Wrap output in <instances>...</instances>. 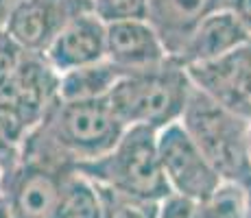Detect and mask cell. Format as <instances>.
<instances>
[{"mask_svg": "<svg viewBox=\"0 0 251 218\" xmlns=\"http://www.w3.org/2000/svg\"><path fill=\"white\" fill-rule=\"evenodd\" d=\"M125 129L107 98L75 103L57 98L40 124L24 138L20 157L75 168L114 148Z\"/></svg>", "mask_w": 251, "mask_h": 218, "instance_id": "6da1fadb", "label": "cell"}, {"mask_svg": "<svg viewBox=\"0 0 251 218\" xmlns=\"http://www.w3.org/2000/svg\"><path fill=\"white\" fill-rule=\"evenodd\" d=\"M190 92L186 68L168 57L157 66L125 72L109 92L107 103L125 127L160 131L179 122Z\"/></svg>", "mask_w": 251, "mask_h": 218, "instance_id": "7a4b0ae2", "label": "cell"}, {"mask_svg": "<svg viewBox=\"0 0 251 218\" xmlns=\"http://www.w3.org/2000/svg\"><path fill=\"white\" fill-rule=\"evenodd\" d=\"M190 140L223 183L251 190V162L247 157V120L231 114L203 92L192 87L179 118Z\"/></svg>", "mask_w": 251, "mask_h": 218, "instance_id": "3957f363", "label": "cell"}, {"mask_svg": "<svg viewBox=\"0 0 251 218\" xmlns=\"http://www.w3.org/2000/svg\"><path fill=\"white\" fill-rule=\"evenodd\" d=\"M157 131L127 127L114 148L92 162L76 164L75 170L100 188L127 196L160 203L171 194L157 157Z\"/></svg>", "mask_w": 251, "mask_h": 218, "instance_id": "277c9868", "label": "cell"}, {"mask_svg": "<svg viewBox=\"0 0 251 218\" xmlns=\"http://www.w3.org/2000/svg\"><path fill=\"white\" fill-rule=\"evenodd\" d=\"M72 170L75 168L20 157L11 170L2 174L0 196L7 201L13 218H57L61 190Z\"/></svg>", "mask_w": 251, "mask_h": 218, "instance_id": "5b68a950", "label": "cell"}, {"mask_svg": "<svg viewBox=\"0 0 251 218\" xmlns=\"http://www.w3.org/2000/svg\"><path fill=\"white\" fill-rule=\"evenodd\" d=\"M155 142L164 181L171 194L201 203L223 183L179 122L157 131Z\"/></svg>", "mask_w": 251, "mask_h": 218, "instance_id": "8992f818", "label": "cell"}, {"mask_svg": "<svg viewBox=\"0 0 251 218\" xmlns=\"http://www.w3.org/2000/svg\"><path fill=\"white\" fill-rule=\"evenodd\" d=\"M59 74L50 68L44 55L24 52L20 64L0 83V105L33 131L57 100Z\"/></svg>", "mask_w": 251, "mask_h": 218, "instance_id": "52a82bcc", "label": "cell"}, {"mask_svg": "<svg viewBox=\"0 0 251 218\" xmlns=\"http://www.w3.org/2000/svg\"><path fill=\"white\" fill-rule=\"evenodd\" d=\"M195 90L240 118H251V40L207 64L188 66Z\"/></svg>", "mask_w": 251, "mask_h": 218, "instance_id": "ba28073f", "label": "cell"}, {"mask_svg": "<svg viewBox=\"0 0 251 218\" xmlns=\"http://www.w3.org/2000/svg\"><path fill=\"white\" fill-rule=\"evenodd\" d=\"M88 11H92L90 0H24L4 31L24 52L44 55L66 24Z\"/></svg>", "mask_w": 251, "mask_h": 218, "instance_id": "9c48e42d", "label": "cell"}, {"mask_svg": "<svg viewBox=\"0 0 251 218\" xmlns=\"http://www.w3.org/2000/svg\"><path fill=\"white\" fill-rule=\"evenodd\" d=\"M105 59L125 72L144 70L168 59L166 48L149 20L107 24Z\"/></svg>", "mask_w": 251, "mask_h": 218, "instance_id": "30bf717a", "label": "cell"}, {"mask_svg": "<svg viewBox=\"0 0 251 218\" xmlns=\"http://www.w3.org/2000/svg\"><path fill=\"white\" fill-rule=\"evenodd\" d=\"M105 24L92 11L76 16L64 26V31L55 37V42L46 48L44 59L50 68L61 72L83 68L105 59Z\"/></svg>", "mask_w": 251, "mask_h": 218, "instance_id": "8fae6325", "label": "cell"}, {"mask_svg": "<svg viewBox=\"0 0 251 218\" xmlns=\"http://www.w3.org/2000/svg\"><path fill=\"white\" fill-rule=\"evenodd\" d=\"M249 40L251 35L245 31L238 18L229 9H221L197 24V28L183 44L175 61H179L183 68L207 64V61H214L219 57H225L227 52L236 50Z\"/></svg>", "mask_w": 251, "mask_h": 218, "instance_id": "7c38bea8", "label": "cell"}, {"mask_svg": "<svg viewBox=\"0 0 251 218\" xmlns=\"http://www.w3.org/2000/svg\"><path fill=\"white\" fill-rule=\"evenodd\" d=\"M227 7V0H149V22L166 55L175 59L203 18Z\"/></svg>", "mask_w": 251, "mask_h": 218, "instance_id": "4fadbf2b", "label": "cell"}, {"mask_svg": "<svg viewBox=\"0 0 251 218\" xmlns=\"http://www.w3.org/2000/svg\"><path fill=\"white\" fill-rule=\"evenodd\" d=\"M125 70L114 66L112 61L103 59L96 64L75 68V70L61 72L57 83V98L59 100H100L107 98L114 85L120 81Z\"/></svg>", "mask_w": 251, "mask_h": 218, "instance_id": "5bb4252c", "label": "cell"}, {"mask_svg": "<svg viewBox=\"0 0 251 218\" xmlns=\"http://www.w3.org/2000/svg\"><path fill=\"white\" fill-rule=\"evenodd\" d=\"M57 218H99L96 186L76 170H72L66 177Z\"/></svg>", "mask_w": 251, "mask_h": 218, "instance_id": "9a60e30c", "label": "cell"}, {"mask_svg": "<svg viewBox=\"0 0 251 218\" xmlns=\"http://www.w3.org/2000/svg\"><path fill=\"white\" fill-rule=\"evenodd\" d=\"M99 218H157V203L96 186Z\"/></svg>", "mask_w": 251, "mask_h": 218, "instance_id": "2e32d148", "label": "cell"}, {"mask_svg": "<svg viewBox=\"0 0 251 218\" xmlns=\"http://www.w3.org/2000/svg\"><path fill=\"white\" fill-rule=\"evenodd\" d=\"M247 190L234 183H221L205 201L199 203V218H245Z\"/></svg>", "mask_w": 251, "mask_h": 218, "instance_id": "e0dca14e", "label": "cell"}, {"mask_svg": "<svg viewBox=\"0 0 251 218\" xmlns=\"http://www.w3.org/2000/svg\"><path fill=\"white\" fill-rule=\"evenodd\" d=\"M92 13L100 22H131L149 20V0H92Z\"/></svg>", "mask_w": 251, "mask_h": 218, "instance_id": "ac0fdd59", "label": "cell"}, {"mask_svg": "<svg viewBox=\"0 0 251 218\" xmlns=\"http://www.w3.org/2000/svg\"><path fill=\"white\" fill-rule=\"evenodd\" d=\"M157 218H199V203L179 194H168L157 203Z\"/></svg>", "mask_w": 251, "mask_h": 218, "instance_id": "d6986e66", "label": "cell"}, {"mask_svg": "<svg viewBox=\"0 0 251 218\" xmlns=\"http://www.w3.org/2000/svg\"><path fill=\"white\" fill-rule=\"evenodd\" d=\"M22 57H24V50L7 35L4 28H0V83L11 74L13 68L20 64Z\"/></svg>", "mask_w": 251, "mask_h": 218, "instance_id": "ffe728a7", "label": "cell"}, {"mask_svg": "<svg viewBox=\"0 0 251 218\" xmlns=\"http://www.w3.org/2000/svg\"><path fill=\"white\" fill-rule=\"evenodd\" d=\"M225 9H229L238 18V22L243 24L245 31L251 35V0H227V7Z\"/></svg>", "mask_w": 251, "mask_h": 218, "instance_id": "44dd1931", "label": "cell"}, {"mask_svg": "<svg viewBox=\"0 0 251 218\" xmlns=\"http://www.w3.org/2000/svg\"><path fill=\"white\" fill-rule=\"evenodd\" d=\"M24 0H0V28L7 26L9 18L16 13V9L20 7Z\"/></svg>", "mask_w": 251, "mask_h": 218, "instance_id": "7402d4cb", "label": "cell"}, {"mask_svg": "<svg viewBox=\"0 0 251 218\" xmlns=\"http://www.w3.org/2000/svg\"><path fill=\"white\" fill-rule=\"evenodd\" d=\"M0 218H13V214H11V210H9L7 201H4V198H2V196H0Z\"/></svg>", "mask_w": 251, "mask_h": 218, "instance_id": "603a6c76", "label": "cell"}, {"mask_svg": "<svg viewBox=\"0 0 251 218\" xmlns=\"http://www.w3.org/2000/svg\"><path fill=\"white\" fill-rule=\"evenodd\" d=\"M247 157L251 162V118L247 120Z\"/></svg>", "mask_w": 251, "mask_h": 218, "instance_id": "cb8c5ba5", "label": "cell"}, {"mask_svg": "<svg viewBox=\"0 0 251 218\" xmlns=\"http://www.w3.org/2000/svg\"><path fill=\"white\" fill-rule=\"evenodd\" d=\"M245 218H251V190H247V203H245Z\"/></svg>", "mask_w": 251, "mask_h": 218, "instance_id": "d4e9b609", "label": "cell"}, {"mask_svg": "<svg viewBox=\"0 0 251 218\" xmlns=\"http://www.w3.org/2000/svg\"><path fill=\"white\" fill-rule=\"evenodd\" d=\"M0 188H2V170H0Z\"/></svg>", "mask_w": 251, "mask_h": 218, "instance_id": "484cf974", "label": "cell"}, {"mask_svg": "<svg viewBox=\"0 0 251 218\" xmlns=\"http://www.w3.org/2000/svg\"><path fill=\"white\" fill-rule=\"evenodd\" d=\"M90 2H92V0H90Z\"/></svg>", "mask_w": 251, "mask_h": 218, "instance_id": "4316f807", "label": "cell"}]
</instances>
